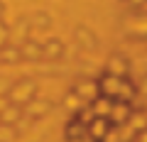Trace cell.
<instances>
[{
	"mask_svg": "<svg viewBox=\"0 0 147 142\" xmlns=\"http://www.w3.org/2000/svg\"><path fill=\"white\" fill-rule=\"evenodd\" d=\"M98 93H100V88L93 81H84V83H79V88H76V96H79L84 103H93V100L98 98Z\"/></svg>",
	"mask_w": 147,
	"mask_h": 142,
	"instance_id": "6da1fadb",
	"label": "cell"
},
{
	"mask_svg": "<svg viewBox=\"0 0 147 142\" xmlns=\"http://www.w3.org/2000/svg\"><path fill=\"white\" fill-rule=\"evenodd\" d=\"M130 118V108L127 103H113V110H110V122H115V125H123V122Z\"/></svg>",
	"mask_w": 147,
	"mask_h": 142,
	"instance_id": "7a4b0ae2",
	"label": "cell"
},
{
	"mask_svg": "<svg viewBox=\"0 0 147 142\" xmlns=\"http://www.w3.org/2000/svg\"><path fill=\"white\" fill-rule=\"evenodd\" d=\"M91 110H93L96 118H110V110H113V103H110L108 98H96L93 103H91Z\"/></svg>",
	"mask_w": 147,
	"mask_h": 142,
	"instance_id": "3957f363",
	"label": "cell"
},
{
	"mask_svg": "<svg viewBox=\"0 0 147 142\" xmlns=\"http://www.w3.org/2000/svg\"><path fill=\"white\" fill-rule=\"evenodd\" d=\"M120 83H123V81H120V79H115V76H105V79L98 83V88L103 91L105 96L115 98V96H118V88H120Z\"/></svg>",
	"mask_w": 147,
	"mask_h": 142,
	"instance_id": "277c9868",
	"label": "cell"
},
{
	"mask_svg": "<svg viewBox=\"0 0 147 142\" xmlns=\"http://www.w3.org/2000/svg\"><path fill=\"white\" fill-rule=\"evenodd\" d=\"M127 74V64L123 61L120 57H110L108 61V76H115V79H120V76Z\"/></svg>",
	"mask_w": 147,
	"mask_h": 142,
	"instance_id": "5b68a950",
	"label": "cell"
},
{
	"mask_svg": "<svg viewBox=\"0 0 147 142\" xmlns=\"http://www.w3.org/2000/svg\"><path fill=\"white\" fill-rule=\"evenodd\" d=\"M88 130H91V135L96 137V140H103L105 135H108V122L105 120H100V118H93V122H88Z\"/></svg>",
	"mask_w": 147,
	"mask_h": 142,
	"instance_id": "8992f818",
	"label": "cell"
},
{
	"mask_svg": "<svg viewBox=\"0 0 147 142\" xmlns=\"http://www.w3.org/2000/svg\"><path fill=\"white\" fill-rule=\"evenodd\" d=\"M127 127H130L132 132H145L147 130V115L145 113H135V115H130L127 118Z\"/></svg>",
	"mask_w": 147,
	"mask_h": 142,
	"instance_id": "52a82bcc",
	"label": "cell"
},
{
	"mask_svg": "<svg viewBox=\"0 0 147 142\" xmlns=\"http://www.w3.org/2000/svg\"><path fill=\"white\" fill-rule=\"evenodd\" d=\"M127 30H132V32H147V17H137V20H130Z\"/></svg>",
	"mask_w": 147,
	"mask_h": 142,
	"instance_id": "ba28073f",
	"label": "cell"
},
{
	"mask_svg": "<svg viewBox=\"0 0 147 142\" xmlns=\"http://www.w3.org/2000/svg\"><path fill=\"white\" fill-rule=\"evenodd\" d=\"M115 98H120L118 103H123V98L130 100V98H132V88H130L127 83H120V88H118V96H115Z\"/></svg>",
	"mask_w": 147,
	"mask_h": 142,
	"instance_id": "9c48e42d",
	"label": "cell"
},
{
	"mask_svg": "<svg viewBox=\"0 0 147 142\" xmlns=\"http://www.w3.org/2000/svg\"><path fill=\"white\" fill-rule=\"evenodd\" d=\"M66 105H69V108H71V110H79V108H84V100H81L79 98V96H76V93H71V96H69V98H66Z\"/></svg>",
	"mask_w": 147,
	"mask_h": 142,
	"instance_id": "30bf717a",
	"label": "cell"
},
{
	"mask_svg": "<svg viewBox=\"0 0 147 142\" xmlns=\"http://www.w3.org/2000/svg\"><path fill=\"white\" fill-rule=\"evenodd\" d=\"M100 142H123V140H120V135H118V130H108V135H105Z\"/></svg>",
	"mask_w": 147,
	"mask_h": 142,
	"instance_id": "8fae6325",
	"label": "cell"
},
{
	"mask_svg": "<svg viewBox=\"0 0 147 142\" xmlns=\"http://www.w3.org/2000/svg\"><path fill=\"white\" fill-rule=\"evenodd\" d=\"M79 39H84V42H88V47H93V37H91L88 32H84V30H79Z\"/></svg>",
	"mask_w": 147,
	"mask_h": 142,
	"instance_id": "7c38bea8",
	"label": "cell"
},
{
	"mask_svg": "<svg viewBox=\"0 0 147 142\" xmlns=\"http://www.w3.org/2000/svg\"><path fill=\"white\" fill-rule=\"evenodd\" d=\"M137 142H147V130H145V132H140V135H137Z\"/></svg>",
	"mask_w": 147,
	"mask_h": 142,
	"instance_id": "4fadbf2b",
	"label": "cell"
}]
</instances>
